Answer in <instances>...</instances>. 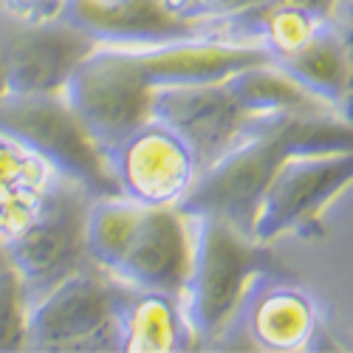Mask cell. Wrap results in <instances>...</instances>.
Instances as JSON below:
<instances>
[{"label": "cell", "instance_id": "obj_14", "mask_svg": "<svg viewBox=\"0 0 353 353\" xmlns=\"http://www.w3.org/2000/svg\"><path fill=\"white\" fill-rule=\"evenodd\" d=\"M187 269V221L175 207H141L110 277L144 288L179 291Z\"/></svg>", "mask_w": 353, "mask_h": 353}, {"label": "cell", "instance_id": "obj_22", "mask_svg": "<svg viewBox=\"0 0 353 353\" xmlns=\"http://www.w3.org/2000/svg\"><path fill=\"white\" fill-rule=\"evenodd\" d=\"M0 97H3V77H0Z\"/></svg>", "mask_w": 353, "mask_h": 353}, {"label": "cell", "instance_id": "obj_5", "mask_svg": "<svg viewBox=\"0 0 353 353\" xmlns=\"http://www.w3.org/2000/svg\"><path fill=\"white\" fill-rule=\"evenodd\" d=\"M113 277L85 260L79 269L26 303L23 350H113Z\"/></svg>", "mask_w": 353, "mask_h": 353}, {"label": "cell", "instance_id": "obj_6", "mask_svg": "<svg viewBox=\"0 0 353 353\" xmlns=\"http://www.w3.org/2000/svg\"><path fill=\"white\" fill-rule=\"evenodd\" d=\"M99 159L113 192L141 207H179L201 172L192 147L153 113L102 147Z\"/></svg>", "mask_w": 353, "mask_h": 353}, {"label": "cell", "instance_id": "obj_19", "mask_svg": "<svg viewBox=\"0 0 353 353\" xmlns=\"http://www.w3.org/2000/svg\"><path fill=\"white\" fill-rule=\"evenodd\" d=\"M254 0H159V6L181 23L192 26H207L223 17H232L252 6Z\"/></svg>", "mask_w": 353, "mask_h": 353}, {"label": "cell", "instance_id": "obj_12", "mask_svg": "<svg viewBox=\"0 0 353 353\" xmlns=\"http://www.w3.org/2000/svg\"><path fill=\"white\" fill-rule=\"evenodd\" d=\"M110 319L116 353L198 350V339L184 316L179 291L144 288L113 277Z\"/></svg>", "mask_w": 353, "mask_h": 353}, {"label": "cell", "instance_id": "obj_2", "mask_svg": "<svg viewBox=\"0 0 353 353\" xmlns=\"http://www.w3.org/2000/svg\"><path fill=\"white\" fill-rule=\"evenodd\" d=\"M283 116H249L223 150L201 167L187 198L184 215H215L238 232H252V218L277 164L291 156ZM252 238V234H249Z\"/></svg>", "mask_w": 353, "mask_h": 353}, {"label": "cell", "instance_id": "obj_11", "mask_svg": "<svg viewBox=\"0 0 353 353\" xmlns=\"http://www.w3.org/2000/svg\"><path fill=\"white\" fill-rule=\"evenodd\" d=\"M130 54L136 65L141 68L144 79L150 82V88L223 82L234 71L266 60V54L260 48L238 40H226L221 34L207 32V28H198V32L147 48H136Z\"/></svg>", "mask_w": 353, "mask_h": 353}, {"label": "cell", "instance_id": "obj_16", "mask_svg": "<svg viewBox=\"0 0 353 353\" xmlns=\"http://www.w3.org/2000/svg\"><path fill=\"white\" fill-rule=\"evenodd\" d=\"M229 94L243 108L246 116H283V113H308V110H334L308 97L285 71L274 63H252L223 79ZM339 113V110H336ZM350 119V116H347Z\"/></svg>", "mask_w": 353, "mask_h": 353}, {"label": "cell", "instance_id": "obj_17", "mask_svg": "<svg viewBox=\"0 0 353 353\" xmlns=\"http://www.w3.org/2000/svg\"><path fill=\"white\" fill-rule=\"evenodd\" d=\"M57 179V172L32 153L23 141L0 130V198L46 190Z\"/></svg>", "mask_w": 353, "mask_h": 353}, {"label": "cell", "instance_id": "obj_4", "mask_svg": "<svg viewBox=\"0 0 353 353\" xmlns=\"http://www.w3.org/2000/svg\"><path fill=\"white\" fill-rule=\"evenodd\" d=\"M91 198V192L60 175L46 190L37 210L0 246V260L14 272L26 303L88 260L82 249V221Z\"/></svg>", "mask_w": 353, "mask_h": 353}, {"label": "cell", "instance_id": "obj_20", "mask_svg": "<svg viewBox=\"0 0 353 353\" xmlns=\"http://www.w3.org/2000/svg\"><path fill=\"white\" fill-rule=\"evenodd\" d=\"M65 0H0V9L17 20H51L60 17Z\"/></svg>", "mask_w": 353, "mask_h": 353}, {"label": "cell", "instance_id": "obj_21", "mask_svg": "<svg viewBox=\"0 0 353 353\" xmlns=\"http://www.w3.org/2000/svg\"><path fill=\"white\" fill-rule=\"evenodd\" d=\"M91 3H125V0H91Z\"/></svg>", "mask_w": 353, "mask_h": 353}, {"label": "cell", "instance_id": "obj_18", "mask_svg": "<svg viewBox=\"0 0 353 353\" xmlns=\"http://www.w3.org/2000/svg\"><path fill=\"white\" fill-rule=\"evenodd\" d=\"M26 300L14 272L0 263V350H23Z\"/></svg>", "mask_w": 353, "mask_h": 353}, {"label": "cell", "instance_id": "obj_1", "mask_svg": "<svg viewBox=\"0 0 353 353\" xmlns=\"http://www.w3.org/2000/svg\"><path fill=\"white\" fill-rule=\"evenodd\" d=\"M328 334L314 288L266 260L246 277L232 314L201 350L316 353L336 347Z\"/></svg>", "mask_w": 353, "mask_h": 353}, {"label": "cell", "instance_id": "obj_3", "mask_svg": "<svg viewBox=\"0 0 353 353\" xmlns=\"http://www.w3.org/2000/svg\"><path fill=\"white\" fill-rule=\"evenodd\" d=\"M184 221L187 269L179 297L201 350L232 314L246 277L269 260V246L215 215H184Z\"/></svg>", "mask_w": 353, "mask_h": 353}, {"label": "cell", "instance_id": "obj_8", "mask_svg": "<svg viewBox=\"0 0 353 353\" xmlns=\"http://www.w3.org/2000/svg\"><path fill=\"white\" fill-rule=\"evenodd\" d=\"M0 130H6L37 153L57 175L74 181L91 195L113 192L99 150L85 136L77 116L57 94H3Z\"/></svg>", "mask_w": 353, "mask_h": 353}, {"label": "cell", "instance_id": "obj_7", "mask_svg": "<svg viewBox=\"0 0 353 353\" xmlns=\"http://www.w3.org/2000/svg\"><path fill=\"white\" fill-rule=\"evenodd\" d=\"M150 91L130 51L94 46L65 77L60 97L91 144L102 150L150 113Z\"/></svg>", "mask_w": 353, "mask_h": 353}, {"label": "cell", "instance_id": "obj_9", "mask_svg": "<svg viewBox=\"0 0 353 353\" xmlns=\"http://www.w3.org/2000/svg\"><path fill=\"white\" fill-rule=\"evenodd\" d=\"M353 150L291 153L260 195L252 218V241L272 246L285 234H311V223L350 184Z\"/></svg>", "mask_w": 353, "mask_h": 353}, {"label": "cell", "instance_id": "obj_13", "mask_svg": "<svg viewBox=\"0 0 353 353\" xmlns=\"http://www.w3.org/2000/svg\"><path fill=\"white\" fill-rule=\"evenodd\" d=\"M150 113L192 147L201 167L212 161L249 119L229 94L226 82L153 88Z\"/></svg>", "mask_w": 353, "mask_h": 353}, {"label": "cell", "instance_id": "obj_23", "mask_svg": "<svg viewBox=\"0 0 353 353\" xmlns=\"http://www.w3.org/2000/svg\"><path fill=\"white\" fill-rule=\"evenodd\" d=\"M0 263H3V260H0Z\"/></svg>", "mask_w": 353, "mask_h": 353}, {"label": "cell", "instance_id": "obj_15", "mask_svg": "<svg viewBox=\"0 0 353 353\" xmlns=\"http://www.w3.org/2000/svg\"><path fill=\"white\" fill-rule=\"evenodd\" d=\"M60 14L71 26H77L94 46H113L128 51L156 46L201 28L170 17L159 6V0H125V3L65 0Z\"/></svg>", "mask_w": 353, "mask_h": 353}, {"label": "cell", "instance_id": "obj_10", "mask_svg": "<svg viewBox=\"0 0 353 353\" xmlns=\"http://www.w3.org/2000/svg\"><path fill=\"white\" fill-rule=\"evenodd\" d=\"M94 48L63 14L17 20L0 9V77L3 94H57L82 54Z\"/></svg>", "mask_w": 353, "mask_h": 353}]
</instances>
